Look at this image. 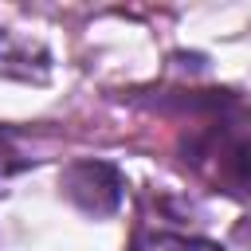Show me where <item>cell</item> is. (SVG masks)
I'll return each instance as SVG.
<instances>
[{"label":"cell","instance_id":"1","mask_svg":"<svg viewBox=\"0 0 251 251\" xmlns=\"http://www.w3.org/2000/svg\"><path fill=\"white\" fill-rule=\"evenodd\" d=\"M59 184L63 196L86 216H110L122 204V173L106 161H75Z\"/></svg>","mask_w":251,"mask_h":251},{"label":"cell","instance_id":"2","mask_svg":"<svg viewBox=\"0 0 251 251\" xmlns=\"http://www.w3.org/2000/svg\"><path fill=\"white\" fill-rule=\"evenodd\" d=\"M133 251H220L212 243H200V239H184V235H165V231H153V235H141L133 243Z\"/></svg>","mask_w":251,"mask_h":251},{"label":"cell","instance_id":"3","mask_svg":"<svg viewBox=\"0 0 251 251\" xmlns=\"http://www.w3.org/2000/svg\"><path fill=\"white\" fill-rule=\"evenodd\" d=\"M224 169H227L235 180H251V141H235V145L224 153Z\"/></svg>","mask_w":251,"mask_h":251}]
</instances>
